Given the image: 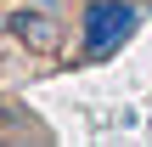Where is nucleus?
Here are the masks:
<instances>
[{
	"instance_id": "f257e3e1",
	"label": "nucleus",
	"mask_w": 152,
	"mask_h": 147,
	"mask_svg": "<svg viewBox=\"0 0 152 147\" xmlns=\"http://www.w3.org/2000/svg\"><path fill=\"white\" fill-rule=\"evenodd\" d=\"M124 23H130L124 6H102V11H90V45H113V40L124 34Z\"/></svg>"
}]
</instances>
